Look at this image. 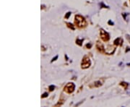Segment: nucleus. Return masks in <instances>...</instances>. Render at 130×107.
<instances>
[{"label": "nucleus", "mask_w": 130, "mask_h": 107, "mask_svg": "<svg viewBox=\"0 0 130 107\" xmlns=\"http://www.w3.org/2000/svg\"><path fill=\"white\" fill-rule=\"evenodd\" d=\"M121 85L122 86H124L125 88H127V87L128 86V83H124V82H123V83H121Z\"/></svg>", "instance_id": "1a4fd4ad"}, {"label": "nucleus", "mask_w": 130, "mask_h": 107, "mask_svg": "<svg viewBox=\"0 0 130 107\" xmlns=\"http://www.w3.org/2000/svg\"><path fill=\"white\" fill-rule=\"evenodd\" d=\"M71 15V12H67V13H66V15L65 16V18H66V19H67V18H69V15Z\"/></svg>", "instance_id": "9b49d317"}, {"label": "nucleus", "mask_w": 130, "mask_h": 107, "mask_svg": "<svg viewBox=\"0 0 130 107\" xmlns=\"http://www.w3.org/2000/svg\"><path fill=\"white\" fill-rule=\"evenodd\" d=\"M82 41H83V40L82 39H77V41H76V43H77L79 46H82Z\"/></svg>", "instance_id": "0eeeda50"}, {"label": "nucleus", "mask_w": 130, "mask_h": 107, "mask_svg": "<svg viewBox=\"0 0 130 107\" xmlns=\"http://www.w3.org/2000/svg\"><path fill=\"white\" fill-rule=\"evenodd\" d=\"M75 86L74 83H69L65 87V91L67 93H72L75 90Z\"/></svg>", "instance_id": "f03ea898"}, {"label": "nucleus", "mask_w": 130, "mask_h": 107, "mask_svg": "<svg viewBox=\"0 0 130 107\" xmlns=\"http://www.w3.org/2000/svg\"><path fill=\"white\" fill-rule=\"evenodd\" d=\"M66 25H67V26H68L69 28H71L72 30H75V27L73 26V25H72V23H70V22H67Z\"/></svg>", "instance_id": "423d86ee"}, {"label": "nucleus", "mask_w": 130, "mask_h": 107, "mask_svg": "<svg viewBox=\"0 0 130 107\" xmlns=\"http://www.w3.org/2000/svg\"><path fill=\"white\" fill-rule=\"evenodd\" d=\"M54 88H55V87H54V86H49V90H50V91H53L54 90Z\"/></svg>", "instance_id": "9d476101"}, {"label": "nucleus", "mask_w": 130, "mask_h": 107, "mask_svg": "<svg viewBox=\"0 0 130 107\" xmlns=\"http://www.w3.org/2000/svg\"><path fill=\"white\" fill-rule=\"evenodd\" d=\"M101 85H102L101 82H100V81H96V82H95V83H94L93 86H94L95 88H98V87L101 86Z\"/></svg>", "instance_id": "39448f33"}, {"label": "nucleus", "mask_w": 130, "mask_h": 107, "mask_svg": "<svg viewBox=\"0 0 130 107\" xmlns=\"http://www.w3.org/2000/svg\"><path fill=\"white\" fill-rule=\"evenodd\" d=\"M48 95H49V94H48V93H43V96H41V98H46V97H47L48 96Z\"/></svg>", "instance_id": "f8f14e48"}, {"label": "nucleus", "mask_w": 130, "mask_h": 107, "mask_svg": "<svg viewBox=\"0 0 130 107\" xmlns=\"http://www.w3.org/2000/svg\"></svg>", "instance_id": "2eb2a0df"}, {"label": "nucleus", "mask_w": 130, "mask_h": 107, "mask_svg": "<svg viewBox=\"0 0 130 107\" xmlns=\"http://www.w3.org/2000/svg\"><path fill=\"white\" fill-rule=\"evenodd\" d=\"M100 37H101V38L103 41H108L109 38H110L109 34L103 29L100 30Z\"/></svg>", "instance_id": "20e7f679"}, {"label": "nucleus", "mask_w": 130, "mask_h": 107, "mask_svg": "<svg viewBox=\"0 0 130 107\" xmlns=\"http://www.w3.org/2000/svg\"><path fill=\"white\" fill-rule=\"evenodd\" d=\"M75 25L80 28H83L87 25V22L83 17L81 15H76L75 18Z\"/></svg>", "instance_id": "f257e3e1"}, {"label": "nucleus", "mask_w": 130, "mask_h": 107, "mask_svg": "<svg viewBox=\"0 0 130 107\" xmlns=\"http://www.w3.org/2000/svg\"><path fill=\"white\" fill-rule=\"evenodd\" d=\"M120 40H121V38H117V39H116V40H115V41H114V44H115L116 46V45H117V46L119 45V41H120Z\"/></svg>", "instance_id": "6e6552de"}, {"label": "nucleus", "mask_w": 130, "mask_h": 107, "mask_svg": "<svg viewBox=\"0 0 130 107\" xmlns=\"http://www.w3.org/2000/svg\"><path fill=\"white\" fill-rule=\"evenodd\" d=\"M87 47L90 48V47H91V45H90V44H89V45H88V44H87Z\"/></svg>", "instance_id": "4468645a"}, {"label": "nucleus", "mask_w": 130, "mask_h": 107, "mask_svg": "<svg viewBox=\"0 0 130 107\" xmlns=\"http://www.w3.org/2000/svg\"><path fill=\"white\" fill-rule=\"evenodd\" d=\"M91 64V62H90V59L87 57V56H85L82 61V63H81V67L82 69H87L88 68Z\"/></svg>", "instance_id": "7ed1b4c3"}, {"label": "nucleus", "mask_w": 130, "mask_h": 107, "mask_svg": "<svg viewBox=\"0 0 130 107\" xmlns=\"http://www.w3.org/2000/svg\"><path fill=\"white\" fill-rule=\"evenodd\" d=\"M57 58H58V56H56L54 58H53V59H52V60H51V62H54V61H55V60H56Z\"/></svg>", "instance_id": "ddd939ff"}]
</instances>
